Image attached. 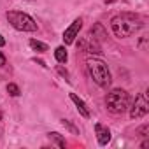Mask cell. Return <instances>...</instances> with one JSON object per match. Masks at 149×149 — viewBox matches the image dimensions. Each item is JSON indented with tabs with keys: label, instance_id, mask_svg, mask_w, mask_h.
<instances>
[{
	"label": "cell",
	"instance_id": "1",
	"mask_svg": "<svg viewBox=\"0 0 149 149\" xmlns=\"http://www.w3.org/2000/svg\"><path fill=\"white\" fill-rule=\"evenodd\" d=\"M142 26H144V19L137 14H132V13H121L111 19V28H112L114 35L119 39L133 35Z\"/></svg>",
	"mask_w": 149,
	"mask_h": 149
},
{
	"label": "cell",
	"instance_id": "2",
	"mask_svg": "<svg viewBox=\"0 0 149 149\" xmlns=\"http://www.w3.org/2000/svg\"><path fill=\"white\" fill-rule=\"evenodd\" d=\"M105 105H107V111H109L111 114L119 116V114H123L125 111H128V107H130V95H128L125 90L116 88V90H112V91L107 93V97H105Z\"/></svg>",
	"mask_w": 149,
	"mask_h": 149
},
{
	"label": "cell",
	"instance_id": "3",
	"mask_svg": "<svg viewBox=\"0 0 149 149\" xmlns=\"http://www.w3.org/2000/svg\"><path fill=\"white\" fill-rule=\"evenodd\" d=\"M86 68H88V72H90V76H91V79L100 86V88H107L109 84H111V72H109V67L102 61V60H98V58H90L88 61H86Z\"/></svg>",
	"mask_w": 149,
	"mask_h": 149
},
{
	"label": "cell",
	"instance_id": "4",
	"mask_svg": "<svg viewBox=\"0 0 149 149\" xmlns=\"http://www.w3.org/2000/svg\"><path fill=\"white\" fill-rule=\"evenodd\" d=\"M7 19L9 23L19 30V32H35L37 30V23L33 21L32 16L25 14V13H18V11H9L7 13Z\"/></svg>",
	"mask_w": 149,
	"mask_h": 149
},
{
	"label": "cell",
	"instance_id": "5",
	"mask_svg": "<svg viewBox=\"0 0 149 149\" xmlns=\"http://www.w3.org/2000/svg\"><path fill=\"white\" fill-rule=\"evenodd\" d=\"M128 109H130V118H132V119H140V118H144V116L149 112V102H147L146 95L140 93V95L135 98L133 105L128 107Z\"/></svg>",
	"mask_w": 149,
	"mask_h": 149
},
{
	"label": "cell",
	"instance_id": "6",
	"mask_svg": "<svg viewBox=\"0 0 149 149\" xmlns=\"http://www.w3.org/2000/svg\"><path fill=\"white\" fill-rule=\"evenodd\" d=\"M83 28V19L81 18H77L76 21H74L65 32H63V42L65 44H72L74 40H76V37L79 35V30Z\"/></svg>",
	"mask_w": 149,
	"mask_h": 149
},
{
	"label": "cell",
	"instance_id": "7",
	"mask_svg": "<svg viewBox=\"0 0 149 149\" xmlns=\"http://www.w3.org/2000/svg\"><path fill=\"white\" fill-rule=\"evenodd\" d=\"M79 47L83 49V51H86V53H97V54H100L102 51H100V46H98V42H97V39H93V37H86L84 40H81L79 42Z\"/></svg>",
	"mask_w": 149,
	"mask_h": 149
},
{
	"label": "cell",
	"instance_id": "8",
	"mask_svg": "<svg viewBox=\"0 0 149 149\" xmlns=\"http://www.w3.org/2000/svg\"><path fill=\"white\" fill-rule=\"evenodd\" d=\"M95 132H97V139H98V144L100 146H107L109 140H111V130L100 123L95 125Z\"/></svg>",
	"mask_w": 149,
	"mask_h": 149
},
{
	"label": "cell",
	"instance_id": "9",
	"mask_svg": "<svg viewBox=\"0 0 149 149\" xmlns=\"http://www.w3.org/2000/svg\"><path fill=\"white\" fill-rule=\"evenodd\" d=\"M70 100L76 104V107H77V111H79V114H81L83 118H86V119L90 118V109L86 107V104H84V102L76 95V93H70Z\"/></svg>",
	"mask_w": 149,
	"mask_h": 149
},
{
	"label": "cell",
	"instance_id": "10",
	"mask_svg": "<svg viewBox=\"0 0 149 149\" xmlns=\"http://www.w3.org/2000/svg\"><path fill=\"white\" fill-rule=\"evenodd\" d=\"M54 58H56L60 63H65V61H67V51H65L63 46H60V47L54 49Z\"/></svg>",
	"mask_w": 149,
	"mask_h": 149
},
{
	"label": "cell",
	"instance_id": "11",
	"mask_svg": "<svg viewBox=\"0 0 149 149\" xmlns=\"http://www.w3.org/2000/svg\"><path fill=\"white\" fill-rule=\"evenodd\" d=\"M49 135V139L51 140H54L56 144H58V147H61V149H65V146H67V142H65V139L60 135V133H56V132H53V133H47Z\"/></svg>",
	"mask_w": 149,
	"mask_h": 149
},
{
	"label": "cell",
	"instance_id": "12",
	"mask_svg": "<svg viewBox=\"0 0 149 149\" xmlns=\"http://www.w3.org/2000/svg\"><path fill=\"white\" fill-rule=\"evenodd\" d=\"M30 46H32L35 51H39V53L47 51V46H46L44 42H40V40H35V39H32V40H30Z\"/></svg>",
	"mask_w": 149,
	"mask_h": 149
},
{
	"label": "cell",
	"instance_id": "13",
	"mask_svg": "<svg viewBox=\"0 0 149 149\" xmlns=\"http://www.w3.org/2000/svg\"><path fill=\"white\" fill-rule=\"evenodd\" d=\"M61 125H63L65 128H68V130H70L72 133H76V135H79V130H77L76 126H74V125H72V123H70L68 119H61Z\"/></svg>",
	"mask_w": 149,
	"mask_h": 149
},
{
	"label": "cell",
	"instance_id": "14",
	"mask_svg": "<svg viewBox=\"0 0 149 149\" xmlns=\"http://www.w3.org/2000/svg\"><path fill=\"white\" fill-rule=\"evenodd\" d=\"M7 91H9L11 97H18V95H19V88H18L16 84H13V83L7 84Z\"/></svg>",
	"mask_w": 149,
	"mask_h": 149
},
{
	"label": "cell",
	"instance_id": "15",
	"mask_svg": "<svg viewBox=\"0 0 149 149\" xmlns=\"http://www.w3.org/2000/svg\"><path fill=\"white\" fill-rule=\"evenodd\" d=\"M147 132H149V126H147V125H144V126L139 130V135H140V137H147Z\"/></svg>",
	"mask_w": 149,
	"mask_h": 149
},
{
	"label": "cell",
	"instance_id": "16",
	"mask_svg": "<svg viewBox=\"0 0 149 149\" xmlns=\"http://www.w3.org/2000/svg\"><path fill=\"white\" fill-rule=\"evenodd\" d=\"M6 61H7V60H6V56H4V53H2V51H0V67H4V65H6Z\"/></svg>",
	"mask_w": 149,
	"mask_h": 149
},
{
	"label": "cell",
	"instance_id": "17",
	"mask_svg": "<svg viewBox=\"0 0 149 149\" xmlns=\"http://www.w3.org/2000/svg\"><path fill=\"white\" fill-rule=\"evenodd\" d=\"M58 70H60V74H61V76H65V77H68V72H67V70H63L61 67H60Z\"/></svg>",
	"mask_w": 149,
	"mask_h": 149
},
{
	"label": "cell",
	"instance_id": "18",
	"mask_svg": "<svg viewBox=\"0 0 149 149\" xmlns=\"http://www.w3.org/2000/svg\"><path fill=\"white\" fill-rule=\"evenodd\" d=\"M4 44H6V39H4V37H2V35H0V47H2V46H4Z\"/></svg>",
	"mask_w": 149,
	"mask_h": 149
},
{
	"label": "cell",
	"instance_id": "19",
	"mask_svg": "<svg viewBox=\"0 0 149 149\" xmlns=\"http://www.w3.org/2000/svg\"><path fill=\"white\" fill-rule=\"evenodd\" d=\"M147 146H149V140H144V142H142V146H140V147H147Z\"/></svg>",
	"mask_w": 149,
	"mask_h": 149
},
{
	"label": "cell",
	"instance_id": "20",
	"mask_svg": "<svg viewBox=\"0 0 149 149\" xmlns=\"http://www.w3.org/2000/svg\"><path fill=\"white\" fill-rule=\"evenodd\" d=\"M0 121H2V111H0Z\"/></svg>",
	"mask_w": 149,
	"mask_h": 149
}]
</instances>
